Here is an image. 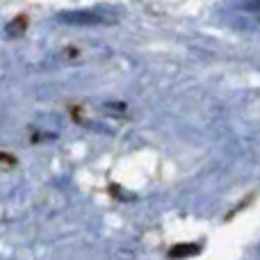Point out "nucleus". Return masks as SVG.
Returning <instances> with one entry per match:
<instances>
[{"mask_svg": "<svg viewBox=\"0 0 260 260\" xmlns=\"http://www.w3.org/2000/svg\"><path fill=\"white\" fill-rule=\"evenodd\" d=\"M59 21H67L69 25H80V23L82 25H96V23H101V18L91 12H82V14H62Z\"/></svg>", "mask_w": 260, "mask_h": 260, "instance_id": "obj_1", "label": "nucleus"}, {"mask_svg": "<svg viewBox=\"0 0 260 260\" xmlns=\"http://www.w3.org/2000/svg\"><path fill=\"white\" fill-rule=\"evenodd\" d=\"M199 253V247H176L169 251V256H194Z\"/></svg>", "mask_w": 260, "mask_h": 260, "instance_id": "obj_2", "label": "nucleus"}]
</instances>
